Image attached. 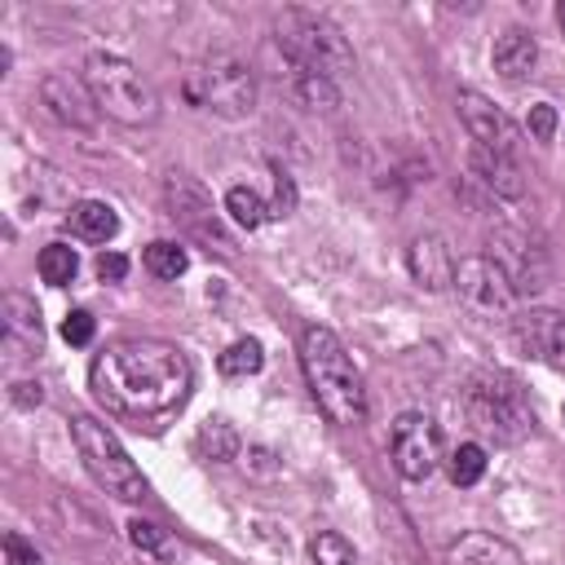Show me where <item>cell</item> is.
I'll use <instances>...</instances> for the list:
<instances>
[{"label":"cell","mask_w":565,"mask_h":565,"mask_svg":"<svg viewBox=\"0 0 565 565\" xmlns=\"http://www.w3.org/2000/svg\"><path fill=\"white\" fill-rule=\"evenodd\" d=\"M40 335H44V327H40L35 305H31L26 296L9 291V296H4V340H9V344H31V349H40Z\"/></svg>","instance_id":"20"},{"label":"cell","mask_w":565,"mask_h":565,"mask_svg":"<svg viewBox=\"0 0 565 565\" xmlns=\"http://www.w3.org/2000/svg\"><path fill=\"white\" fill-rule=\"evenodd\" d=\"M309 556H313V565H358L349 539L335 534V530H318V534L309 539Z\"/></svg>","instance_id":"26"},{"label":"cell","mask_w":565,"mask_h":565,"mask_svg":"<svg viewBox=\"0 0 565 565\" xmlns=\"http://www.w3.org/2000/svg\"><path fill=\"white\" fill-rule=\"evenodd\" d=\"M486 472V450L477 441H463L455 455H450V481L455 486H477Z\"/></svg>","instance_id":"28"},{"label":"cell","mask_w":565,"mask_h":565,"mask_svg":"<svg viewBox=\"0 0 565 565\" xmlns=\"http://www.w3.org/2000/svg\"><path fill=\"white\" fill-rule=\"evenodd\" d=\"M66 221H71V234L84 238V243H106V238H115V230H119L115 207L102 203V199H79Z\"/></svg>","instance_id":"19"},{"label":"cell","mask_w":565,"mask_h":565,"mask_svg":"<svg viewBox=\"0 0 565 565\" xmlns=\"http://www.w3.org/2000/svg\"><path fill=\"white\" fill-rule=\"evenodd\" d=\"M185 102L221 119H243L256 110V75L234 53H212L185 75Z\"/></svg>","instance_id":"5"},{"label":"cell","mask_w":565,"mask_h":565,"mask_svg":"<svg viewBox=\"0 0 565 565\" xmlns=\"http://www.w3.org/2000/svg\"><path fill=\"white\" fill-rule=\"evenodd\" d=\"M512 340L521 353L547 366H565V313L561 309H525L512 318Z\"/></svg>","instance_id":"13"},{"label":"cell","mask_w":565,"mask_h":565,"mask_svg":"<svg viewBox=\"0 0 565 565\" xmlns=\"http://www.w3.org/2000/svg\"><path fill=\"white\" fill-rule=\"evenodd\" d=\"M141 260H146V269H150L154 278H181V274H185V265H190L185 247H177V243H168V238L150 243Z\"/></svg>","instance_id":"24"},{"label":"cell","mask_w":565,"mask_h":565,"mask_svg":"<svg viewBox=\"0 0 565 565\" xmlns=\"http://www.w3.org/2000/svg\"><path fill=\"white\" fill-rule=\"evenodd\" d=\"M472 172H477V181L490 190V194H499V199H521L525 194V181H521V168H516V159H508V154H490V150H472Z\"/></svg>","instance_id":"18"},{"label":"cell","mask_w":565,"mask_h":565,"mask_svg":"<svg viewBox=\"0 0 565 565\" xmlns=\"http://www.w3.org/2000/svg\"><path fill=\"white\" fill-rule=\"evenodd\" d=\"M503 274L508 282L516 287V296H539L547 282H552V256L547 247L525 234V230H512V225H499L490 234V252H486Z\"/></svg>","instance_id":"8"},{"label":"cell","mask_w":565,"mask_h":565,"mask_svg":"<svg viewBox=\"0 0 565 565\" xmlns=\"http://www.w3.org/2000/svg\"><path fill=\"white\" fill-rule=\"evenodd\" d=\"M168 207H172V216H177L194 238L207 243V252L234 256V243H230V234L221 230V221H216V212H212V199H207V190H203L199 181H190V177H168Z\"/></svg>","instance_id":"11"},{"label":"cell","mask_w":565,"mask_h":565,"mask_svg":"<svg viewBox=\"0 0 565 565\" xmlns=\"http://www.w3.org/2000/svg\"><path fill=\"white\" fill-rule=\"evenodd\" d=\"M406 269H411V278H415L424 291H446V287H455L459 260H455V252L446 247V238L419 234V238H411V247H406Z\"/></svg>","instance_id":"15"},{"label":"cell","mask_w":565,"mask_h":565,"mask_svg":"<svg viewBox=\"0 0 565 565\" xmlns=\"http://www.w3.org/2000/svg\"><path fill=\"white\" fill-rule=\"evenodd\" d=\"M291 207H296V190H291L287 172H274V207H269V216H287Z\"/></svg>","instance_id":"33"},{"label":"cell","mask_w":565,"mask_h":565,"mask_svg":"<svg viewBox=\"0 0 565 565\" xmlns=\"http://www.w3.org/2000/svg\"><path fill=\"white\" fill-rule=\"evenodd\" d=\"M494 71L503 75V79H525L530 71H534V62H539V44H534V35L530 31H521V26H512V31H503L499 40H494Z\"/></svg>","instance_id":"17"},{"label":"cell","mask_w":565,"mask_h":565,"mask_svg":"<svg viewBox=\"0 0 565 565\" xmlns=\"http://www.w3.org/2000/svg\"><path fill=\"white\" fill-rule=\"evenodd\" d=\"M300 366L305 380L318 397V406L331 415V424L340 428H358L366 419V388L362 375L353 366V358L344 353L340 335L327 327H305L300 331Z\"/></svg>","instance_id":"2"},{"label":"cell","mask_w":565,"mask_h":565,"mask_svg":"<svg viewBox=\"0 0 565 565\" xmlns=\"http://www.w3.org/2000/svg\"><path fill=\"white\" fill-rule=\"evenodd\" d=\"M4 556H9V565H44L40 552H35V543H26L18 530L4 534Z\"/></svg>","instance_id":"30"},{"label":"cell","mask_w":565,"mask_h":565,"mask_svg":"<svg viewBox=\"0 0 565 565\" xmlns=\"http://www.w3.org/2000/svg\"><path fill=\"white\" fill-rule=\"evenodd\" d=\"M93 269H97V278H102V282H119V278L128 274V256H119V252H102Z\"/></svg>","instance_id":"34"},{"label":"cell","mask_w":565,"mask_h":565,"mask_svg":"<svg viewBox=\"0 0 565 565\" xmlns=\"http://www.w3.org/2000/svg\"><path fill=\"white\" fill-rule=\"evenodd\" d=\"M388 455L406 481H424L441 459V433L428 415H397L388 433Z\"/></svg>","instance_id":"10"},{"label":"cell","mask_w":565,"mask_h":565,"mask_svg":"<svg viewBox=\"0 0 565 565\" xmlns=\"http://www.w3.org/2000/svg\"><path fill=\"white\" fill-rule=\"evenodd\" d=\"M40 102L49 106V115L66 128H93L97 124V102L88 93L84 79L71 75H44L40 79Z\"/></svg>","instance_id":"14"},{"label":"cell","mask_w":565,"mask_h":565,"mask_svg":"<svg viewBox=\"0 0 565 565\" xmlns=\"http://www.w3.org/2000/svg\"><path fill=\"white\" fill-rule=\"evenodd\" d=\"M93 331H97V322H93L88 309H71V313L62 318V340H66V344H88Z\"/></svg>","instance_id":"29"},{"label":"cell","mask_w":565,"mask_h":565,"mask_svg":"<svg viewBox=\"0 0 565 565\" xmlns=\"http://www.w3.org/2000/svg\"><path fill=\"white\" fill-rule=\"evenodd\" d=\"M13 402H18V406L40 402V384H13Z\"/></svg>","instance_id":"35"},{"label":"cell","mask_w":565,"mask_h":565,"mask_svg":"<svg viewBox=\"0 0 565 565\" xmlns=\"http://www.w3.org/2000/svg\"><path fill=\"white\" fill-rule=\"evenodd\" d=\"M552 132H556V110L547 102L530 106V137L534 141H552Z\"/></svg>","instance_id":"32"},{"label":"cell","mask_w":565,"mask_h":565,"mask_svg":"<svg viewBox=\"0 0 565 565\" xmlns=\"http://www.w3.org/2000/svg\"><path fill=\"white\" fill-rule=\"evenodd\" d=\"M190 358L168 340H115L93 362V393L124 419H159L185 406Z\"/></svg>","instance_id":"1"},{"label":"cell","mask_w":565,"mask_h":565,"mask_svg":"<svg viewBox=\"0 0 565 565\" xmlns=\"http://www.w3.org/2000/svg\"><path fill=\"white\" fill-rule=\"evenodd\" d=\"M296 97H300L309 110H331V106L340 102L335 79H327V75H309V71H296Z\"/></svg>","instance_id":"27"},{"label":"cell","mask_w":565,"mask_h":565,"mask_svg":"<svg viewBox=\"0 0 565 565\" xmlns=\"http://www.w3.org/2000/svg\"><path fill=\"white\" fill-rule=\"evenodd\" d=\"M455 106H459V119H463V128H468V137L481 146V150H490V154H516V124L486 97V93H477V88H463L459 97H455Z\"/></svg>","instance_id":"12"},{"label":"cell","mask_w":565,"mask_h":565,"mask_svg":"<svg viewBox=\"0 0 565 565\" xmlns=\"http://www.w3.org/2000/svg\"><path fill=\"white\" fill-rule=\"evenodd\" d=\"M234 450H238V433L225 419H207L199 428V455L203 459H234Z\"/></svg>","instance_id":"25"},{"label":"cell","mask_w":565,"mask_h":565,"mask_svg":"<svg viewBox=\"0 0 565 565\" xmlns=\"http://www.w3.org/2000/svg\"><path fill=\"white\" fill-rule=\"evenodd\" d=\"M35 265H40V278H44L49 287H66V282L75 278V269H79V256H75V247H66V243H49Z\"/></svg>","instance_id":"22"},{"label":"cell","mask_w":565,"mask_h":565,"mask_svg":"<svg viewBox=\"0 0 565 565\" xmlns=\"http://www.w3.org/2000/svg\"><path fill=\"white\" fill-rule=\"evenodd\" d=\"M274 35L282 44V53L291 57V71H309V75H344L353 71V49L344 44V35L318 18V13H305V9H287L278 22H274Z\"/></svg>","instance_id":"4"},{"label":"cell","mask_w":565,"mask_h":565,"mask_svg":"<svg viewBox=\"0 0 565 565\" xmlns=\"http://www.w3.org/2000/svg\"><path fill=\"white\" fill-rule=\"evenodd\" d=\"M455 291L459 300L468 305V313L494 322V318H516V287L508 282V274L490 260V256H472V260H459V274H455Z\"/></svg>","instance_id":"9"},{"label":"cell","mask_w":565,"mask_h":565,"mask_svg":"<svg viewBox=\"0 0 565 565\" xmlns=\"http://www.w3.org/2000/svg\"><path fill=\"white\" fill-rule=\"evenodd\" d=\"M446 565H521V552L512 543H503L499 534L486 530H468L450 543Z\"/></svg>","instance_id":"16"},{"label":"cell","mask_w":565,"mask_h":565,"mask_svg":"<svg viewBox=\"0 0 565 565\" xmlns=\"http://www.w3.org/2000/svg\"><path fill=\"white\" fill-rule=\"evenodd\" d=\"M216 366H221V375H230V380H238V375H256L260 366H265V349H260V340H234L221 358H216Z\"/></svg>","instance_id":"21"},{"label":"cell","mask_w":565,"mask_h":565,"mask_svg":"<svg viewBox=\"0 0 565 565\" xmlns=\"http://www.w3.org/2000/svg\"><path fill=\"white\" fill-rule=\"evenodd\" d=\"M556 22H561V31H565V0L556 4Z\"/></svg>","instance_id":"36"},{"label":"cell","mask_w":565,"mask_h":565,"mask_svg":"<svg viewBox=\"0 0 565 565\" xmlns=\"http://www.w3.org/2000/svg\"><path fill=\"white\" fill-rule=\"evenodd\" d=\"M71 437H75V446H79V459H84V468L93 472V481L106 490V494H115V499H146V477L137 472V463L128 459V450L115 441V433L106 428V424H97V419H88V415H75L71 419Z\"/></svg>","instance_id":"6"},{"label":"cell","mask_w":565,"mask_h":565,"mask_svg":"<svg viewBox=\"0 0 565 565\" xmlns=\"http://www.w3.org/2000/svg\"><path fill=\"white\" fill-rule=\"evenodd\" d=\"M128 539H132L141 552H159V547H163V530H159L154 521H141V516L128 521Z\"/></svg>","instance_id":"31"},{"label":"cell","mask_w":565,"mask_h":565,"mask_svg":"<svg viewBox=\"0 0 565 565\" xmlns=\"http://www.w3.org/2000/svg\"><path fill=\"white\" fill-rule=\"evenodd\" d=\"M84 84H88L97 110H106L110 119H119L128 128L159 119V97H154L150 79L119 53H93L84 62Z\"/></svg>","instance_id":"3"},{"label":"cell","mask_w":565,"mask_h":565,"mask_svg":"<svg viewBox=\"0 0 565 565\" xmlns=\"http://www.w3.org/2000/svg\"><path fill=\"white\" fill-rule=\"evenodd\" d=\"M468 415L494 441H521L534 428V411H530L521 384L503 371H486L468 384Z\"/></svg>","instance_id":"7"},{"label":"cell","mask_w":565,"mask_h":565,"mask_svg":"<svg viewBox=\"0 0 565 565\" xmlns=\"http://www.w3.org/2000/svg\"><path fill=\"white\" fill-rule=\"evenodd\" d=\"M225 212H230V221L243 225V230H256V225L269 216L265 199H260L256 190H247V185H234V190L225 194Z\"/></svg>","instance_id":"23"}]
</instances>
